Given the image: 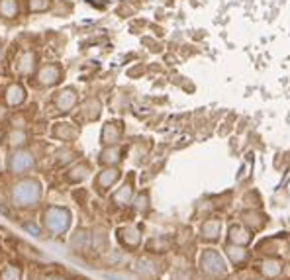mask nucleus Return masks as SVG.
Segmentation results:
<instances>
[{
    "label": "nucleus",
    "mask_w": 290,
    "mask_h": 280,
    "mask_svg": "<svg viewBox=\"0 0 290 280\" xmlns=\"http://www.w3.org/2000/svg\"><path fill=\"white\" fill-rule=\"evenodd\" d=\"M88 177V165H79V167H75L73 171H71V175H69V180H73V182H79V180H83Z\"/></svg>",
    "instance_id": "bb28decb"
},
{
    "label": "nucleus",
    "mask_w": 290,
    "mask_h": 280,
    "mask_svg": "<svg viewBox=\"0 0 290 280\" xmlns=\"http://www.w3.org/2000/svg\"><path fill=\"white\" fill-rule=\"evenodd\" d=\"M257 218H263V216H259L257 212H245V214H241V220L245 221V225H249L247 229H261V227L265 225V221H257Z\"/></svg>",
    "instance_id": "393cba45"
},
{
    "label": "nucleus",
    "mask_w": 290,
    "mask_h": 280,
    "mask_svg": "<svg viewBox=\"0 0 290 280\" xmlns=\"http://www.w3.org/2000/svg\"><path fill=\"white\" fill-rule=\"evenodd\" d=\"M53 135L61 137V139H73L77 135V129H73L71 123H57L55 129H53Z\"/></svg>",
    "instance_id": "4be33fe9"
},
{
    "label": "nucleus",
    "mask_w": 290,
    "mask_h": 280,
    "mask_svg": "<svg viewBox=\"0 0 290 280\" xmlns=\"http://www.w3.org/2000/svg\"><path fill=\"white\" fill-rule=\"evenodd\" d=\"M38 79H40V84H43V86H53L61 80V69L57 65H45L40 71Z\"/></svg>",
    "instance_id": "4468645a"
},
{
    "label": "nucleus",
    "mask_w": 290,
    "mask_h": 280,
    "mask_svg": "<svg viewBox=\"0 0 290 280\" xmlns=\"http://www.w3.org/2000/svg\"><path fill=\"white\" fill-rule=\"evenodd\" d=\"M228 241L233 243V245H241V247H247L249 243L253 241V235H251V229L243 227V225H229L228 229Z\"/></svg>",
    "instance_id": "9b49d317"
},
{
    "label": "nucleus",
    "mask_w": 290,
    "mask_h": 280,
    "mask_svg": "<svg viewBox=\"0 0 290 280\" xmlns=\"http://www.w3.org/2000/svg\"><path fill=\"white\" fill-rule=\"evenodd\" d=\"M71 221H73L71 212L67 208H61V206H49L43 212V225L51 235L67 233V229L71 227Z\"/></svg>",
    "instance_id": "7ed1b4c3"
},
{
    "label": "nucleus",
    "mask_w": 290,
    "mask_h": 280,
    "mask_svg": "<svg viewBox=\"0 0 290 280\" xmlns=\"http://www.w3.org/2000/svg\"><path fill=\"white\" fill-rule=\"evenodd\" d=\"M259 272L265 280H274L282 274V260L278 257H265L259 262Z\"/></svg>",
    "instance_id": "0eeeda50"
},
{
    "label": "nucleus",
    "mask_w": 290,
    "mask_h": 280,
    "mask_svg": "<svg viewBox=\"0 0 290 280\" xmlns=\"http://www.w3.org/2000/svg\"><path fill=\"white\" fill-rule=\"evenodd\" d=\"M36 63H38V57H36V53H32V51H24L18 61H16V73L20 75V77H30L34 71H36Z\"/></svg>",
    "instance_id": "f8f14e48"
},
{
    "label": "nucleus",
    "mask_w": 290,
    "mask_h": 280,
    "mask_svg": "<svg viewBox=\"0 0 290 280\" xmlns=\"http://www.w3.org/2000/svg\"><path fill=\"white\" fill-rule=\"evenodd\" d=\"M167 249H169V241L165 237H155L147 243V251L151 253H165Z\"/></svg>",
    "instance_id": "a878e982"
},
{
    "label": "nucleus",
    "mask_w": 290,
    "mask_h": 280,
    "mask_svg": "<svg viewBox=\"0 0 290 280\" xmlns=\"http://www.w3.org/2000/svg\"><path fill=\"white\" fill-rule=\"evenodd\" d=\"M131 196H133V188H131V182H127V184H124V186L114 194L112 202H114L118 208H125V206L131 202Z\"/></svg>",
    "instance_id": "a211bd4d"
},
{
    "label": "nucleus",
    "mask_w": 290,
    "mask_h": 280,
    "mask_svg": "<svg viewBox=\"0 0 290 280\" xmlns=\"http://www.w3.org/2000/svg\"><path fill=\"white\" fill-rule=\"evenodd\" d=\"M226 257H228V262L233 266V268H243L245 264L249 262L251 259V255H249V251L245 247H241V245H233V243H228L226 245Z\"/></svg>",
    "instance_id": "423d86ee"
},
{
    "label": "nucleus",
    "mask_w": 290,
    "mask_h": 280,
    "mask_svg": "<svg viewBox=\"0 0 290 280\" xmlns=\"http://www.w3.org/2000/svg\"><path fill=\"white\" fill-rule=\"evenodd\" d=\"M30 141V135L26 129L22 127H12L6 135H4V143L10 151H16V149H24V145Z\"/></svg>",
    "instance_id": "9d476101"
},
{
    "label": "nucleus",
    "mask_w": 290,
    "mask_h": 280,
    "mask_svg": "<svg viewBox=\"0 0 290 280\" xmlns=\"http://www.w3.org/2000/svg\"><path fill=\"white\" fill-rule=\"evenodd\" d=\"M22 276H24V270L18 264H6L0 270V280H22Z\"/></svg>",
    "instance_id": "aec40b11"
},
{
    "label": "nucleus",
    "mask_w": 290,
    "mask_h": 280,
    "mask_svg": "<svg viewBox=\"0 0 290 280\" xmlns=\"http://www.w3.org/2000/svg\"><path fill=\"white\" fill-rule=\"evenodd\" d=\"M42 182L38 179H20L10 190V200L14 208L32 210L42 200Z\"/></svg>",
    "instance_id": "f257e3e1"
},
{
    "label": "nucleus",
    "mask_w": 290,
    "mask_h": 280,
    "mask_svg": "<svg viewBox=\"0 0 290 280\" xmlns=\"http://www.w3.org/2000/svg\"><path fill=\"white\" fill-rule=\"evenodd\" d=\"M116 237L120 241V245L127 249V251H135L139 245H141V231L133 225H125V227H120L116 231Z\"/></svg>",
    "instance_id": "39448f33"
},
{
    "label": "nucleus",
    "mask_w": 290,
    "mask_h": 280,
    "mask_svg": "<svg viewBox=\"0 0 290 280\" xmlns=\"http://www.w3.org/2000/svg\"><path fill=\"white\" fill-rule=\"evenodd\" d=\"M36 167V157L32 151L28 149H16L8 155V161H6V169L8 173L16 175V177H24L28 175L32 169Z\"/></svg>",
    "instance_id": "20e7f679"
},
{
    "label": "nucleus",
    "mask_w": 290,
    "mask_h": 280,
    "mask_svg": "<svg viewBox=\"0 0 290 280\" xmlns=\"http://www.w3.org/2000/svg\"><path fill=\"white\" fill-rule=\"evenodd\" d=\"M106 243H108V237H106V233H104L102 229H96V231L90 235V245H92V249H94L96 253H100L102 249H106Z\"/></svg>",
    "instance_id": "b1692460"
},
{
    "label": "nucleus",
    "mask_w": 290,
    "mask_h": 280,
    "mask_svg": "<svg viewBox=\"0 0 290 280\" xmlns=\"http://www.w3.org/2000/svg\"><path fill=\"white\" fill-rule=\"evenodd\" d=\"M88 243H90V235L81 229V231H77V233L73 235V239H71V247H73L75 251H86Z\"/></svg>",
    "instance_id": "412c9836"
},
{
    "label": "nucleus",
    "mask_w": 290,
    "mask_h": 280,
    "mask_svg": "<svg viewBox=\"0 0 290 280\" xmlns=\"http://www.w3.org/2000/svg\"><path fill=\"white\" fill-rule=\"evenodd\" d=\"M118 179H120V171L118 169H106V171H102L98 177H96V190L100 192V194H104L106 190H110L116 182H118Z\"/></svg>",
    "instance_id": "ddd939ff"
},
{
    "label": "nucleus",
    "mask_w": 290,
    "mask_h": 280,
    "mask_svg": "<svg viewBox=\"0 0 290 280\" xmlns=\"http://www.w3.org/2000/svg\"><path fill=\"white\" fill-rule=\"evenodd\" d=\"M4 100H6V106L10 108H18L26 102V88L22 86L20 82H12L6 86L4 90Z\"/></svg>",
    "instance_id": "1a4fd4ad"
},
{
    "label": "nucleus",
    "mask_w": 290,
    "mask_h": 280,
    "mask_svg": "<svg viewBox=\"0 0 290 280\" xmlns=\"http://www.w3.org/2000/svg\"><path fill=\"white\" fill-rule=\"evenodd\" d=\"M135 210H137V212H145V210H147V194L139 196V198L135 200Z\"/></svg>",
    "instance_id": "c756f323"
},
{
    "label": "nucleus",
    "mask_w": 290,
    "mask_h": 280,
    "mask_svg": "<svg viewBox=\"0 0 290 280\" xmlns=\"http://www.w3.org/2000/svg\"><path fill=\"white\" fill-rule=\"evenodd\" d=\"M122 135V123H116V121H110L106 123L102 129V143L106 145H114L116 141L120 139Z\"/></svg>",
    "instance_id": "2eb2a0df"
},
{
    "label": "nucleus",
    "mask_w": 290,
    "mask_h": 280,
    "mask_svg": "<svg viewBox=\"0 0 290 280\" xmlns=\"http://www.w3.org/2000/svg\"><path fill=\"white\" fill-rule=\"evenodd\" d=\"M137 272L145 276V278H155L157 276V272H159V268H157V264H155V260L153 259H143L137 260Z\"/></svg>",
    "instance_id": "f3484780"
},
{
    "label": "nucleus",
    "mask_w": 290,
    "mask_h": 280,
    "mask_svg": "<svg viewBox=\"0 0 290 280\" xmlns=\"http://www.w3.org/2000/svg\"><path fill=\"white\" fill-rule=\"evenodd\" d=\"M251 280H265V278H251Z\"/></svg>",
    "instance_id": "72a5a7b5"
},
{
    "label": "nucleus",
    "mask_w": 290,
    "mask_h": 280,
    "mask_svg": "<svg viewBox=\"0 0 290 280\" xmlns=\"http://www.w3.org/2000/svg\"><path fill=\"white\" fill-rule=\"evenodd\" d=\"M6 116H8V110H6V106H0V121L6 120Z\"/></svg>",
    "instance_id": "2f4dec72"
},
{
    "label": "nucleus",
    "mask_w": 290,
    "mask_h": 280,
    "mask_svg": "<svg viewBox=\"0 0 290 280\" xmlns=\"http://www.w3.org/2000/svg\"><path fill=\"white\" fill-rule=\"evenodd\" d=\"M222 237V221L212 218V220H206L200 227V239L206 241V243H218Z\"/></svg>",
    "instance_id": "6e6552de"
},
{
    "label": "nucleus",
    "mask_w": 290,
    "mask_h": 280,
    "mask_svg": "<svg viewBox=\"0 0 290 280\" xmlns=\"http://www.w3.org/2000/svg\"><path fill=\"white\" fill-rule=\"evenodd\" d=\"M47 6H49V0H28V8L32 12H43L47 10Z\"/></svg>",
    "instance_id": "cd10ccee"
},
{
    "label": "nucleus",
    "mask_w": 290,
    "mask_h": 280,
    "mask_svg": "<svg viewBox=\"0 0 290 280\" xmlns=\"http://www.w3.org/2000/svg\"><path fill=\"white\" fill-rule=\"evenodd\" d=\"M4 57V45H2V41H0V61Z\"/></svg>",
    "instance_id": "473e14b6"
},
{
    "label": "nucleus",
    "mask_w": 290,
    "mask_h": 280,
    "mask_svg": "<svg viewBox=\"0 0 290 280\" xmlns=\"http://www.w3.org/2000/svg\"><path fill=\"white\" fill-rule=\"evenodd\" d=\"M43 280H69V278L63 276V274H59V272H51V274H47Z\"/></svg>",
    "instance_id": "7c9ffc66"
},
{
    "label": "nucleus",
    "mask_w": 290,
    "mask_h": 280,
    "mask_svg": "<svg viewBox=\"0 0 290 280\" xmlns=\"http://www.w3.org/2000/svg\"><path fill=\"white\" fill-rule=\"evenodd\" d=\"M75 102H77V92L73 88H67V90L59 92L57 98H55V104H57V108L61 112H69L75 106Z\"/></svg>",
    "instance_id": "dca6fc26"
},
{
    "label": "nucleus",
    "mask_w": 290,
    "mask_h": 280,
    "mask_svg": "<svg viewBox=\"0 0 290 280\" xmlns=\"http://www.w3.org/2000/svg\"><path fill=\"white\" fill-rule=\"evenodd\" d=\"M120 161V149L118 147H108L100 153V163L102 165H116Z\"/></svg>",
    "instance_id": "5701e85b"
},
{
    "label": "nucleus",
    "mask_w": 290,
    "mask_h": 280,
    "mask_svg": "<svg viewBox=\"0 0 290 280\" xmlns=\"http://www.w3.org/2000/svg\"><path fill=\"white\" fill-rule=\"evenodd\" d=\"M198 266H200V270L206 274L208 278L222 280L229 274V266L226 259H224V255L220 251H216L214 247H208V249H204L200 253Z\"/></svg>",
    "instance_id": "f03ea898"
},
{
    "label": "nucleus",
    "mask_w": 290,
    "mask_h": 280,
    "mask_svg": "<svg viewBox=\"0 0 290 280\" xmlns=\"http://www.w3.org/2000/svg\"><path fill=\"white\" fill-rule=\"evenodd\" d=\"M22 227H24V231H28V233H32L34 237H42V229L36 225V223H30V221H24L22 223Z\"/></svg>",
    "instance_id": "c85d7f7f"
},
{
    "label": "nucleus",
    "mask_w": 290,
    "mask_h": 280,
    "mask_svg": "<svg viewBox=\"0 0 290 280\" xmlns=\"http://www.w3.org/2000/svg\"><path fill=\"white\" fill-rule=\"evenodd\" d=\"M0 173H2V163H0Z\"/></svg>",
    "instance_id": "f704fd0d"
},
{
    "label": "nucleus",
    "mask_w": 290,
    "mask_h": 280,
    "mask_svg": "<svg viewBox=\"0 0 290 280\" xmlns=\"http://www.w3.org/2000/svg\"><path fill=\"white\" fill-rule=\"evenodd\" d=\"M20 12V6H18V0H0V16L6 18V20H12L16 18Z\"/></svg>",
    "instance_id": "6ab92c4d"
}]
</instances>
